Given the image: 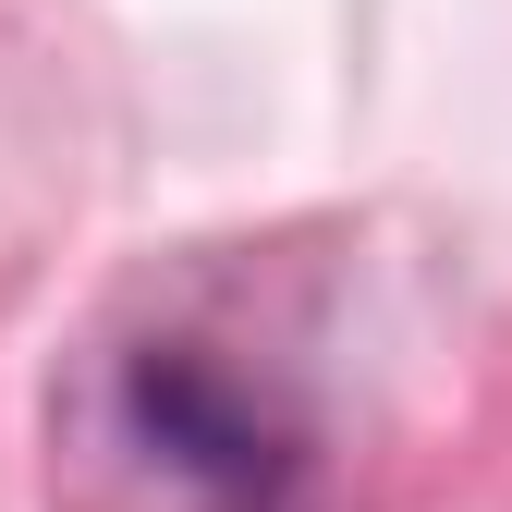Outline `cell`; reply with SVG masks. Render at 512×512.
<instances>
[{
  "mask_svg": "<svg viewBox=\"0 0 512 512\" xmlns=\"http://www.w3.org/2000/svg\"><path fill=\"white\" fill-rule=\"evenodd\" d=\"M208 512H317L305 476H256V488H208Z\"/></svg>",
  "mask_w": 512,
  "mask_h": 512,
  "instance_id": "obj_2",
  "label": "cell"
},
{
  "mask_svg": "<svg viewBox=\"0 0 512 512\" xmlns=\"http://www.w3.org/2000/svg\"><path fill=\"white\" fill-rule=\"evenodd\" d=\"M122 403H135V439H147L159 464H183L196 488L305 476V427H293L269 391H256V378H232L220 354H196V342H159V354H135Z\"/></svg>",
  "mask_w": 512,
  "mask_h": 512,
  "instance_id": "obj_1",
  "label": "cell"
}]
</instances>
